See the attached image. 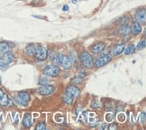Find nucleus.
Returning a JSON list of instances; mask_svg holds the SVG:
<instances>
[{
  "mask_svg": "<svg viewBox=\"0 0 146 130\" xmlns=\"http://www.w3.org/2000/svg\"><path fill=\"white\" fill-rule=\"evenodd\" d=\"M111 60H112V56L110 54H105L103 56H101L100 58H98L96 61H95L94 65L96 66L97 68L103 67L106 63H108L109 61H111Z\"/></svg>",
  "mask_w": 146,
  "mask_h": 130,
  "instance_id": "423d86ee",
  "label": "nucleus"
},
{
  "mask_svg": "<svg viewBox=\"0 0 146 130\" xmlns=\"http://www.w3.org/2000/svg\"><path fill=\"white\" fill-rule=\"evenodd\" d=\"M105 119H106V122L111 123L112 121H113V119H114L113 114H112V113H110V112L106 113V114L105 115Z\"/></svg>",
  "mask_w": 146,
  "mask_h": 130,
  "instance_id": "393cba45",
  "label": "nucleus"
},
{
  "mask_svg": "<svg viewBox=\"0 0 146 130\" xmlns=\"http://www.w3.org/2000/svg\"><path fill=\"white\" fill-rule=\"evenodd\" d=\"M69 58H70L71 63H75V61H76V58H77V53L74 52V51H72L71 53L70 54V57Z\"/></svg>",
  "mask_w": 146,
  "mask_h": 130,
  "instance_id": "cd10ccee",
  "label": "nucleus"
},
{
  "mask_svg": "<svg viewBox=\"0 0 146 130\" xmlns=\"http://www.w3.org/2000/svg\"><path fill=\"white\" fill-rule=\"evenodd\" d=\"M66 91L74 96V98L78 97V96L80 95V89L78 88H77L76 86H69L68 88H67Z\"/></svg>",
  "mask_w": 146,
  "mask_h": 130,
  "instance_id": "dca6fc26",
  "label": "nucleus"
},
{
  "mask_svg": "<svg viewBox=\"0 0 146 130\" xmlns=\"http://www.w3.org/2000/svg\"><path fill=\"white\" fill-rule=\"evenodd\" d=\"M88 121L90 123V126L91 127H96L98 124L99 123V118L96 117V114L95 113H88Z\"/></svg>",
  "mask_w": 146,
  "mask_h": 130,
  "instance_id": "4468645a",
  "label": "nucleus"
},
{
  "mask_svg": "<svg viewBox=\"0 0 146 130\" xmlns=\"http://www.w3.org/2000/svg\"><path fill=\"white\" fill-rule=\"evenodd\" d=\"M80 61L81 65L86 68V69H91L94 66V61H93V57L91 54H89L88 52H83L81 53L80 56Z\"/></svg>",
  "mask_w": 146,
  "mask_h": 130,
  "instance_id": "f257e3e1",
  "label": "nucleus"
},
{
  "mask_svg": "<svg viewBox=\"0 0 146 130\" xmlns=\"http://www.w3.org/2000/svg\"><path fill=\"white\" fill-rule=\"evenodd\" d=\"M54 91H55V87L52 85H50V84H44V85H42L40 89H39V92L43 96L50 95Z\"/></svg>",
  "mask_w": 146,
  "mask_h": 130,
  "instance_id": "6e6552de",
  "label": "nucleus"
},
{
  "mask_svg": "<svg viewBox=\"0 0 146 130\" xmlns=\"http://www.w3.org/2000/svg\"><path fill=\"white\" fill-rule=\"evenodd\" d=\"M125 118H126V116L123 114V113H119V114L117 115V119H118V121H120V122H125Z\"/></svg>",
  "mask_w": 146,
  "mask_h": 130,
  "instance_id": "bb28decb",
  "label": "nucleus"
},
{
  "mask_svg": "<svg viewBox=\"0 0 146 130\" xmlns=\"http://www.w3.org/2000/svg\"><path fill=\"white\" fill-rule=\"evenodd\" d=\"M138 50H142V49H144L145 48V40H143V41H141L139 43H138V45L137 46H135Z\"/></svg>",
  "mask_w": 146,
  "mask_h": 130,
  "instance_id": "c85d7f7f",
  "label": "nucleus"
},
{
  "mask_svg": "<svg viewBox=\"0 0 146 130\" xmlns=\"http://www.w3.org/2000/svg\"><path fill=\"white\" fill-rule=\"evenodd\" d=\"M105 48H106V43H98L93 45L91 50H92V52L95 53H100L105 50Z\"/></svg>",
  "mask_w": 146,
  "mask_h": 130,
  "instance_id": "ddd939ff",
  "label": "nucleus"
},
{
  "mask_svg": "<svg viewBox=\"0 0 146 130\" xmlns=\"http://www.w3.org/2000/svg\"><path fill=\"white\" fill-rule=\"evenodd\" d=\"M130 29H131V32L133 33V35H139V33H142L143 28H142L141 24H139V23H137V22H134V23H133V25L130 27Z\"/></svg>",
  "mask_w": 146,
  "mask_h": 130,
  "instance_id": "f8f14e48",
  "label": "nucleus"
},
{
  "mask_svg": "<svg viewBox=\"0 0 146 130\" xmlns=\"http://www.w3.org/2000/svg\"><path fill=\"white\" fill-rule=\"evenodd\" d=\"M50 60H52V63H53L54 65H58V63H59V59H58V56L53 55V56H52V57H50Z\"/></svg>",
  "mask_w": 146,
  "mask_h": 130,
  "instance_id": "c756f323",
  "label": "nucleus"
},
{
  "mask_svg": "<svg viewBox=\"0 0 146 130\" xmlns=\"http://www.w3.org/2000/svg\"><path fill=\"white\" fill-rule=\"evenodd\" d=\"M125 48V43H117L115 48L112 51V53H113V55L114 56H118L120 55L122 53H123V50Z\"/></svg>",
  "mask_w": 146,
  "mask_h": 130,
  "instance_id": "9d476101",
  "label": "nucleus"
},
{
  "mask_svg": "<svg viewBox=\"0 0 146 130\" xmlns=\"http://www.w3.org/2000/svg\"><path fill=\"white\" fill-rule=\"evenodd\" d=\"M33 117H38V114H35V115H33Z\"/></svg>",
  "mask_w": 146,
  "mask_h": 130,
  "instance_id": "e433bc0d",
  "label": "nucleus"
},
{
  "mask_svg": "<svg viewBox=\"0 0 146 130\" xmlns=\"http://www.w3.org/2000/svg\"><path fill=\"white\" fill-rule=\"evenodd\" d=\"M105 128H106V123H104L102 126H101V129H105Z\"/></svg>",
  "mask_w": 146,
  "mask_h": 130,
  "instance_id": "72a5a7b5",
  "label": "nucleus"
},
{
  "mask_svg": "<svg viewBox=\"0 0 146 130\" xmlns=\"http://www.w3.org/2000/svg\"><path fill=\"white\" fill-rule=\"evenodd\" d=\"M58 59H59V63L62 66L63 69L65 70H68L71 67V61L70 60V58L68 57L67 55L65 54H60L58 56Z\"/></svg>",
  "mask_w": 146,
  "mask_h": 130,
  "instance_id": "39448f33",
  "label": "nucleus"
},
{
  "mask_svg": "<svg viewBox=\"0 0 146 130\" xmlns=\"http://www.w3.org/2000/svg\"><path fill=\"white\" fill-rule=\"evenodd\" d=\"M50 82V80L49 76H42L40 78V81H39V83L41 84V85H44V84H49Z\"/></svg>",
  "mask_w": 146,
  "mask_h": 130,
  "instance_id": "5701e85b",
  "label": "nucleus"
},
{
  "mask_svg": "<svg viewBox=\"0 0 146 130\" xmlns=\"http://www.w3.org/2000/svg\"><path fill=\"white\" fill-rule=\"evenodd\" d=\"M33 124V117L30 113H26L23 117V125L25 127H30Z\"/></svg>",
  "mask_w": 146,
  "mask_h": 130,
  "instance_id": "2eb2a0df",
  "label": "nucleus"
},
{
  "mask_svg": "<svg viewBox=\"0 0 146 130\" xmlns=\"http://www.w3.org/2000/svg\"><path fill=\"white\" fill-rule=\"evenodd\" d=\"M16 100H17V102L20 103L21 105L23 106H26L27 103L29 102L30 100V96L27 92L25 91H21L17 94V97H16Z\"/></svg>",
  "mask_w": 146,
  "mask_h": 130,
  "instance_id": "0eeeda50",
  "label": "nucleus"
},
{
  "mask_svg": "<svg viewBox=\"0 0 146 130\" xmlns=\"http://www.w3.org/2000/svg\"><path fill=\"white\" fill-rule=\"evenodd\" d=\"M35 55L36 56V58L38 60L44 61V60H46L47 56H48V51H47V49L44 46H42V45H40V46L36 47V52H35Z\"/></svg>",
  "mask_w": 146,
  "mask_h": 130,
  "instance_id": "20e7f679",
  "label": "nucleus"
},
{
  "mask_svg": "<svg viewBox=\"0 0 146 130\" xmlns=\"http://www.w3.org/2000/svg\"><path fill=\"white\" fill-rule=\"evenodd\" d=\"M139 120H140V122H141V123L145 122V113L144 112H143V113H141V114H140Z\"/></svg>",
  "mask_w": 146,
  "mask_h": 130,
  "instance_id": "2f4dec72",
  "label": "nucleus"
},
{
  "mask_svg": "<svg viewBox=\"0 0 146 130\" xmlns=\"http://www.w3.org/2000/svg\"><path fill=\"white\" fill-rule=\"evenodd\" d=\"M9 44L5 42H0V54H3L9 51Z\"/></svg>",
  "mask_w": 146,
  "mask_h": 130,
  "instance_id": "412c9836",
  "label": "nucleus"
},
{
  "mask_svg": "<svg viewBox=\"0 0 146 130\" xmlns=\"http://www.w3.org/2000/svg\"><path fill=\"white\" fill-rule=\"evenodd\" d=\"M146 21V10L145 8L139 9L135 13V22L139 24H144Z\"/></svg>",
  "mask_w": 146,
  "mask_h": 130,
  "instance_id": "1a4fd4ad",
  "label": "nucleus"
},
{
  "mask_svg": "<svg viewBox=\"0 0 146 130\" xmlns=\"http://www.w3.org/2000/svg\"><path fill=\"white\" fill-rule=\"evenodd\" d=\"M62 10H63V11H68V10H69V5H65L64 7H62Z\"/></svg>",
  "mask_w": 146,
  "mask_h": 130,
  "instance_id": "473e14b6",
  "label": "nucleus"
},
{
  "mask_svg": "<svg viewBox=\"0 0 146 130\" xmlns=\"http://www.w3.org/2000/svg\"><path fill=\"white\" fill-rule=\"evenodd\" d=\"M86 77V72L85 71H80L78 73V75L77 77H75L74 79L72 80V83L73 84H80V83H82L84 78Z\"/></svg>",
  "mask_w": 146,
  "mask_h": 130,
  "instance_id": "f3484780",
  "label": "nucleus"
},
{
  "mask_svg": "<svg viewBox=\"0 0 146 130\" xmlns=\"http://www.w3.org/2000/svg\"><path fill=\"white\" fill-rule=\"evenodd\" d=\"M108 128L109 130H112V129H113V130H115V129L118 128V127H117V125H116L115 123H111L110 125L108 127Z\"/></svg>",
  "mask_w": 146,
  "mask_h": 130,
  "instance_id": "7c9ffc66",
  "label": "nucleus"
},
{
  "mask_svg": "<svg viewBox=\"0 0 146 130\" xmlns=\"http://www.w3.org/2000/svg\"><path fill=\"white\" fill-rule=\"evenodd\" d=\"M14 61V54L12 52H7L0 56V67L7 66Z\"/></svg>",
  "mask_w": 146,
  "mask_h": 130,
  "instance_id": "7ed1b4c3",
  "label": "nucleus"
},
{
  "mask_svg": "<svg viewBox=\"0 0 146 130\" xmlns=\"http://www.w3.org/2000/svg\"><path fill=\"white\" fill-rule=\"evenodd\" d=\"M135 49H136L135 45L133 44V43H131V44H129L126 48H125V50H123V52H125V53L126 55H129V54H132V53H133L134 52H135Z\"/></svg>",
  "mask_w": 146,
  "mask_h": 130,
  "instance_id": "4be33fe9",
  "label": "nucleus"
},
{
  "mask_svg": "<svg viewBox=\"0 0 146 130\" xmlns=\"http://www.w3.org/2000/svg\"><path fill=\"white\" fill-rule=\"evenodd\" d=\"M35 129L36 130H45V129H47L46 124L44 122H39V123H37Z\"/></svg>",
  "mask_w": 146,
  "mask_h": 130,
  "instance_id": "b1692460",
  "label": "nucleus"
},
{
  "mask_svg": "<svg viewBox=\"0 0 146 130\" xmlns=\"http://www.w3.org/2000/svg\"><path fill=\"white\" fill-rule=\"evenodd\" d=\"M63 100H64V102L67 104H72L73 100H74V96L66 91L65 94L63 95Z\"/></svg>",
  "mask_w": 146,
  "mask_h": 130,
  "instance_id": "aec40b11",
  "label": "nucleus"
},
{
  "mask_svg": "<svg viewBox=\"0 0 146 130\" xmlns=\"http://www.w3.org/2000/svg\"><path fill=\"white\" fill-rule=\"evenodd\" d=\"M130 33H131V29H130V26H129L128 25H123L119 28V33L123 36L128 35Z\"/></svg>",
  "mask_w": 146,
  "mask_h": 130,
  "instance_id": "a211bd4d",
  "label": "nucleus"
},
{
  "mask_svg": "<svg viewBox=\"0 0 146 130\" xmlns=\"http://www.w3.org/2000/svg\"><path fill=\"white\" fill-rule=\"evenodd\" d=\"M1 83H2V78L0 76V85H1Z\"/></svg>",
  "mask_w": 146,
  "mask_h": 130,
  "instance_id": "c9c22d12",
  "label": "nucleus"
},
{
  "mask_svg": "<svg viewBox=\"0 0 146 130\" xmlns=\"http://www.w3.org/2000/svg\"><path fill=\"white\" fill-rule=\"evenodd\" d=\"M35 52H36V46L33 43H30L28 44L26 48H25V53L30 55V56H33L35 54Z\"/></svg>",
  "mask_w": 146,
  "mask_h": 130,
  "instance_id": "6ab92c4d",
  "label": "nucleus"
},
{
  "mask_svg": "<svg viewBox=\"0 0 146 130\" xmlns=\"http://www.w3.org/2000/svg\"><path fill=\"white\" fill-rule=\"evenodd\" d=\"M60 68L57 65H48L43 69L44 75L49 77H56L60 73Z\"/></svg>",
  "mask_w": 146,
  "mask_h": 130,
  "instance_id": "f03ea898",
  "label": "nucleus"
},
{
  "mask_svg": "<svg viewBox=\"0 0 146 130\" xmlns=\"http://www.w3.org/2000/svg\"><path fill=\"white\" fill-rule=\"evenodd\" d=\"M100 107H101V104L98 100H93L92 101V103H91V108L94 109H100Z\"/></svg>",
  "mask_w": 146,
  "mask_h": 130,
  "instance_id": "a878e982",
  "label": "nucleus"
},
{
  "mask_svg": "<svg viewBox=\"0 0 146 130\" xmlns=\"http://www.w3.org/2000/svg\"><path fill=\"white\" fill-rule=\"evenodd\" d=\"M72 3H73V4H76V3H78V0H72Z\"/></svg>",
  "mask_w": 146,
  "mask_h": 130,
  "instance_id": "f704fd0d",
  "label": "nucleus"
},
{
  "mask_svg": "<svg viewBox=\"0 0 146 130\" xmlns=\"http://www.w3.org/2000/svg\"><path fill=\"white\" fill-rule=\"evenodd\" d=\"M9 104H10V99L8 98V96L2 89H0V105L8 106Z\"/></svg>",
  "mask_w": 146,
  "mask_h": 130,
  "instance_id": "9b49d317",
  "label": "nucleus"
}]
</instances>
